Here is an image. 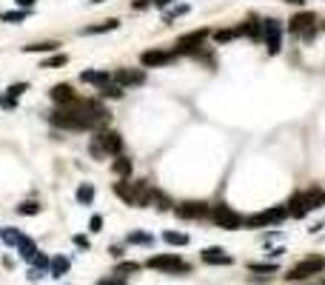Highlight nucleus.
Wrapping results in <instances>:
<instances>
[{"instance_id": "nucleus-6", "label": "nucleus", "mask_w": 325, "mask_h": 285, "mask_svg": "<svg viewBox=\"0 0 325 285\" xmlns=\"http://www.w3.org/2000/svg\"><path fill=\"white\" fill-rule=\"evenodd\" d=\"M145 265H149V268H157V271H166V274H186L188 271V265L183 263L177 254H157Z\"/></svg>"}, {"instance_id": "nucleus-33", "label": "nucleus", "mask_w": 325, "mask_h": 285, "mask_svg": "<svg viewBox=\"0 0 325 285\" xmlns=\"http://www.w3.org/2000/svg\"><path fill=\"white\" fill-rule=\"evenodd\" d=\"M251 271H262V274H274V271H277V265H274V263H254V265H251Z\"/></svg>"}, {"instance_id": "nucleus-23", "label": "nucleus", "mask_w": 325, "mask_h": 285, "mask_svg": "<svg viewBox=\"0 0 325 285\" xmlns=\"http://www.w3.org/2000/svg\"><path fill=\"white\" fill-rule=\"evenodd\" d=\"M163 240H166L168 245H186L188 234H183V231H166V234H163Z\"/></svg>"}, {"instance_id": "nucleus-3", "label": "nucleus", "mask_w": 325, "mask_h": 285, "mask_svg": "<svg viewBox=\"0 0 325 285\" xmlns=\"http://www.w3.org/2000/svg\"><path fill=\"white\" fill-rule=\"evenodd\" d=\"M285 217H288V208H268V211L251 214V217H243V225H246V228H262V225L282 222Z\"/></svg>"}, {"instance_id": "nucleus-22", "label": "nucleus", "mask_w": 325, "mask_h": 285, "mask_svg": "<svg viewBox=\"0 0 325 285\" xmlns=\"http://www.w3.org/2000/svg\"><path fill=\"white\" fill-rule=\"evenodd\" d=\"M0 240L6 242V245H17V242L23 240V234H20V231H17V228L6 225V228H0Z\"/></svg>"}, {"instance_id": "nucleus-27", "label": "nucleus", "mask_w": 325, "mask_h": 285, "mask_svg": "<svg viewBox=\"0 0 325 285\" xmlns=\"http://www.w3.org/2000/svg\"><path fill=\"white\" fill-rule=\"evenodd\" d=\"M129 242H134V245H152V234H143V231H134V234H129Z\"/></svg>"}, {"instance_id": "nucleus-13", "label": "nucleus", "mask_w": 325, "mask_h": 285, "mask_svg": "<svg viewBox=\"0 0 325 285\" xmlns=\"http://www.w3.org/2000/svg\"><path fill=\"white\" fill-rule=\"evenodd\" d=\"M51 100H54V103H60V106H74V103H77V97H74V92L72 89H69V86L66 83H60V86H54V89H51Z\"/></svg>"}, {"instance_id": "nucleus-17", "label": "nucleus", "mask_w": 325, "mask_h": 285, "mask_svg": "<svg viewBox=\"0 0 325 285\" xmlns=\"http://www.w3.org/2000/svg\"><path fill=\"white\" fill-rule=\"evenodd\" d=\"M69 256L57 254V256H51V263H49V271H51V277H63V274H69Z\"/></svg>"}, {"instance_id": "nucleus-2", "label": "nucleus", "mask_w": 325, "mask_h": 285, "mask_svg": "<svg viewBox=\"0 0 325 285\" xmlns=\"http://www.w3.org/2000/svg\"><path fill=\"white\" fill-rule=\"evenodd\" d=\"M51 123L57 128H69V131H86V128H92L88 120L77 108H60V111H54L51 114Z\"/></svg>"}, {"instance_id": "nucleus-8", "label": "nucleus", "mask_w": 325, "mask_h": 285, "mask_svg": "<svg viewBox=\"0 0 325 285\" xmlns=\"http://www.w3.org/2000/svg\"><path fill=\"white\" fill-rule=\"evenodd\" d=\"M262 43H265L268 54H277L282 46V26L277 20H262Z\"/></svg>"}, {"instance_id": "nucleus-38", "label": "nucleus", "mask_w": 325, "mask_h": 285, "mask_svg": "<svg viewBox=\"0 0 325 285\" xmlns=\"http://www.w3.org/2000/svg\"><path fill=\"white\" fill-rule=\"evenodd\" d=\"M15 3H17V6L23 9V12H29V9L35 6V0H15Z\"/></svg>"}, {"instance_id": "nucleus-36", "label": "nucleus", "mask_w": 325, "mask_h": 285, "mask_svg": "<svg viewBox=\"0 0 325 285\" xmlns=\"http://www.w3.org/2000/svg\"><path fill=\"white\" fill-rule=\"evenodd\" d=\"M97 285H126V279H120V277H108V279H100Z\"/></svg>"}, {"instance_id": "nucleus-5", "label": "nucleus", "mask_w": 325, "mask_h": 285, "mask_svg": "<svg viewBox=\"0 0 325 285\" xmlns=\"http://www.w3.org/2000/svg\"><path fill=\"white\" fill-rule=\"evenodd\" d=\"M319 271H325V256H305L303 263H297L288 271V279H308Z\"/></svg>"}, {"instance_id": "nucleus-14", "label": "nucleus", "mask_w": 325, "mask_h": 285, "mask_svg": "<svg viewBox=\"0 0 325 285\" xmlns=\"http://www.w3.org/2000/svg\"><path fill=\"white\" fill-rule=\"evenodd\" d=\"M314 23H317L314 12H303V14H297V17H291V32L303 35V32H308V28L314 26Z\"/></svg>"}, {"instance_id": "nucleus-32", "label": "nucleus", "mask_w": 325, "mask_h": 285, "mask_svg": "<svg viewBox=\"0 0 325 285\" xmlns=\"http://www.w3.org/2000/svg\"><path fill=\"white\" fill-rule=\"evenodd\" d=\"M37 211H40L37 203H20V206H17V214H37Z\"/></svg>"}, {"instance_id": "nucleus-35", "label": "nucleus", "mask_w": 325, "mask_h": 285, "mask_svg": "<svg viewBox=\"0 0 325 285\" xmlns=\"http://www.w3.org/2000/svg\"><path fill=\"white\" fill-rule=\"evenodd\" d=\"M100 228H103V217H97V214H94L92 222H88V231H92V234H97Z\"/></svg>"}, {"instance_id": "nucleus-26", "label": "nucleus", "mask_w": 325, "mask_h": 285, "mask_svg": "<svg viewBox=\"0 0 325 285\" xmlns=\"http://www.w3.org/2000/svg\"><path fill=\"white\" fill-rule=\"evenodd\" d=\"M97 92L103 94V97H123V89H120V86H114V83H108V86H103V89H97Z\"/></svg>"}, {"instance_id": "nucleus-40", "label": "nucleus", "mask_w": 325, "mask_h": 285, "mask_svg": "<svg viewBox=\"0 0 325 285\" xmlns=\"http://www.w3.org/2000/svg\"><path fill=\"white\" fill-rule=\"evenodd\" d=\"M154 6H168V3H171V0H152Z\"/></svg>"}, {"instance_id": "nucleus-18", "label": "nucleus", "mask_w": 325, "mask_h": 285, "mask_svg": "<svg viewBox=\"0 0 325 285\" xmlns=\"http://www.w3.org/2000/svg\"><path fill=\"white\" fill-rule=\"evenodd\" d=\"M17 251H20V256L26 260V263H32V260L37 256V242L29 240V237H23V240L17 242Z\"/></svg>"}, {"instance_id": "nucleus-16", "label": "nucleus", "mask_w": 325, "mask_h": 285, "mask_svg": "<svg viewBox=\"0 0 325 285\" xmlns=\"http://www.w3.org/2000/svg\"><path fill=\"white\" fill-rule=\"evenodd\" d=\"M80 80H83V83H94L97 89H103V86L111 83V74H106V71H83Z\"/></svg>"}, {"instance_id": "nucleus-15", "label": "nucleus", "mask_w": 325, "mask_h": 285, "mask_svg": "<svg viewBox=\"0 0 325 285\" xmlns=\"http://www.w3.org/2000/svg\"><path fill=\"white\" fill-rule=\"evenodd\" d=\"M202 263H209V265H231V256L223 254V248H205L202 251Z\"/></svg>"}, {"instance_id": "nucleus-9", "label": "nucleus", "mask_w": 325, "mask_h": 285, "mask_svg": "<svg viewBox=\"0 0 325 285\" xmlns=\"http://www.w3.org/2000/svg\"><path fill=\"white\" fill-rule=\"evenodd\" d=\"M209 37V28H200V32H191V35H186V37H180L177 40V54H194V51H200V46H202V40Z\"/></svg>"}, {"instance_id": "nucleus-12", "label": "nucleus", "mask_w": 325, "mask_h": 285, "mask_svg": "<svg viewBox=\"0 0 325 285\" xmlns=\"http://www.w3.org/2000/svg\"><path fill=\"white\" fill-rule=\"evenodd\" d=\"M174 57H177V51L152 49V51H143V54H140V63H143V66H166V63H171Z\"/></svg>"}, {"instance_id": "nucleus-7", "label": "nucleus", "mask_w": 325, "mask_h": 285, "mask_svg": "<svg viewBox=\"0 0 325 285\" xmlns=\"http://www.w3.org/2000/svg\"><path fill=\"white\" fill-rule=\"evenodd\" d=\"M211 220H214L220 228H228V231H234V228L243 225V217H240L234 208H228V206H214L211 208Z\"/></svg>"}, {"instance_id": "nucleus-34", "label": "nucleus", "mask_w": 325, "mask_h": 285, "mask_svg": "<svg viewBox=\"0 0 325 285\" xmlns=\"http://www.w3.org/2000/svg\"><path fill=\"white\" fill-rule=\"evenodd\" d=\"M63 63H66V54H57V57L43 60V69H54V66H63Z\"/></svg>"}, {"instance_id": "nucleus-31", "label": "nucleus", "mask_w": 325, "mask_h": 285, "mask_svg": "<svg viewBox=\"0 0 325 285\" xmlns=\"http://www.w3.org/2000/svg\"><path fill=\"white\" fill-rule=\"evenodd\" d=\"M23 17H26V12H3L0 14V20L3 23H20Z\"/></svg>"}, {"instance_id": "nucleus-28", "label": "nucleus", "mask_w": 325, "mask_h": 285, "mask_svg": "<svg viewBox=\"0 0 325 285\" xmlns=\"http://www.w3.org/2000/svg\"><path fill=\"white\" fill-rule=\"evenodd\" d=\"M237 37V28H220V32H214V40L217 43H228Z\"/></svg>"}, {"instance_id": "nucleus-19", "label": "nucleus", "mask_w": 325, "mask_h": 285, "mask_svg": "<svg viewBox=\"0 0 325 285\" xmlns=\"http://www.w3.org/2000/svg\"><path fill=\"white\" fill-rule=\"evenodd\" d=\"M237 35H248L251 40H260L262 37V23H257V20L243 23V26H237Z\"/></svg>"}, {"instance_id": "nucleus-24", "label": "nucleus", "mask_w": 325, "mask_h": 285, "mask_svg": "<svg viewBox=\"0 0 325 285\" xmlns=\"http://www.w3.org/2000/svg\"><path fill=\"white\" fill-rule=\"evenodd\" d=\"M114 174H120V177H129V174H131V160H126V157H117V160H114Z\"/></svg>"}, {"instance_id": "nucleus-1", "label": "nucleus", "mask_w": 325, "mask_h": 285, "mask_svg": "<svg viewBox=\"0 0 325 285\" xmlns=\"http://www.w3.org/2000/svg\"><path fill=\"white\" fill-rule=\"evenodd\" d=\"M319 203H325L319 188H311V191H305V194H294L291 203H288V217H297V220H300V217H305L311 208H317Z\"/></svg>"}, {"instance_id": "nucleus-43", "label": "nucleus", "mask_w": 325, "mask_h": 285, "mask_svg": "<svg viewBox=\"0 0 325 285\" xmlns=\"http://www.w3.org/2000/svg\"><path fill=\"white\" fill-rule=\"evenodd\" d=\"M322 200H325V194H322Z\"/></svg>"}, {"instance_id": "nucleus-37", "label": "nucleus", "mask_w": 325, "mask_h": 285, "mask_svg": "<svg viewBox=\"0 0 325 285\" xmlns=\"http://www.w3.org/2000/svg\"><path fill=\"white\" fill-rule=\"evenodd\" d=\"M74 245H80V248H88V240L83 234H74Z\"/></svg>"}, {"instance_id": "nucleus-21", "label": "nucleus", "mask_w": 325, "mask_h": 285, "mask_svg": "<svg viewBox=\"0 0 325 285\" xmlns=\"http://www.w3.org/2000/svg\"><path fill=\"white\" fill-rule=\"evenodd\" d=\"M92 200H94V185L92 183H80L77 203H80V206H92Z\"/></svg>"}, {"instance_id": "nucleus-25", "label": "nucleus", "mask_w": 325, "mask_h": 285, "mask_svg": "<svg viewBox=\"0 0 325 285\" xmlns=\"http://www.w3.org/2000/svg\"><path fill=\"white\" fill-rule=\"evenodd\" d=\"M137 268H140L137 263H120V265H117V268H114V274H117V277H120V279H123V277H129V274H134V271H137Z\"/></svg>"}, {"instance_id": "nucleus-29", "label": "nucleus", "mask_w": 325, "mask_h": 285, "mask_svg": "<svg viewBox=\"0 0 325 285\" xmlns=\"http://www.w3.org/2000/svg\"><path fill=\"white\" fill-rule=\"evenodd\" d=\"M111 28H117V20H106L100 23V26H88L86 35H97V32H111Z\"/></svg>"}, {"instance_id": "nucleus-39", "label": "nucleus", "mask_w": 325, "mask_h": 285, "mask_svg": "<svg viewBox=\"0 0 325 285\" xmlns=\"http://www.w3.org/2000/svg\"><path fill=\"white\" fill-rule=\"evenodd\" d=\"M317 37V26H311L308 32H303V40H314Z\"/></svg>"}, {"instance_id": "nucleus-30", "label": "nucleus", "mask_w": 325, "mask_h": 285, "mask_svg": "<svg viewBox=\"0 0 325 285\" xmlns=\"http://www.w3.org/2000/svg\"><path fill=\"white\" fill-rule=\"evenodd\" d=\"M60 43H35V46H23V51H54Z\"/></svg>"}, {"instance_id": "nucleus-41", "label": "nucleus", "mask_w": 325, "mask_h": 285, "mask_svg": "<svg viewBox=\"0 0 325 285\" xmlns=\"http://www.w3.org/2000/svg\"><path fill=\"white\" fill-rule=\"evenodd\" d=\"M288 3H294V6H303L305 0H288Z\"/></svg>"}, {"instance_id": "nucleus-11", "label": "nucleus", "mask_w": 325, "mask_h": 285, "mask_svg": "<svg viewBox=\"0 0 325 285\" xmlns=\"http://www.w3.org/2000/svg\"><path fill=\"white\" fill-rule=\"evenodd\" d=\"M140 83H145V71L143 69H120V71H114V86H140Z\"/></svg>"}, {"instance_id": "nucleus-4", "label": "nucleus", "mask_w": 325, "mask_h": 285, "mask_svg": "<svg viewBox=\"0 0 325 285\" xmlns=\"http://www.w3.org/2000/svg\"><path fill=\"white\" fill-rule=\"evenodd\" d=\"M120 149H123V137L117 131H103L92 142V154H120Z\"/></svg>"}, {"instance_id": "nucleus-20", "label": "nucleus", "mask_w": 325, "mask_h": 285, "mask_svg": "<svg viewBox=\"0 0 325 285\" xmlns=\"http://www.w3.org/2000/svg\"><path fill=\"white\" fill-rule=\"evenodd\" d=\"M114 194H117V197H123L129 206L137 203V191H134V185H129V183H117L114 185Z\"/></svg>"}, {"instance_id": "nucleus-42", "label": "nucleus", "mask_w": 325, "mask_h": 285, "mask_svg": "<svg viewBox=\"0 0 325 285\" xmlns=\"http://www.w3.org/2000/svg\"><path fill=\"white\" fill-rule=\"evenodd\" d=\"M92 3H103V0H92Z\"/></svg>"}, {"instance_id": "nucleus-10", "label": "nucleus", "mask_w": 325, "mask_h": 285, "mask_svg": "<svg viewBox=\"0 0 325 285\" xmlns=\"http://www.w3.org/2000/svg\"><path fill=\"white\" fill-rule=\"evenodd\" d=\"M174 211H177L180 220H200V217L211 214V208L205 206V203H183V206H177Z\"/></svg>"}]
</instances>
